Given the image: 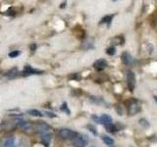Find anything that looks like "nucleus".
<instances>
[{
  "instance_id": "10",
  "label": "nucleus",
  "mask_w": 157,
  "mask_h": 147,
  "mask_svg": "<svg viewBox=\"0 0 157 147\" xmlns=\"http://www.w3.org/2000/svg\"><path fill=\"white\" fill-rule=\"evenodd\" d=\"M17 67H14V68L10 69L9 71H7L5 74H4V76H6V78H9V79H13L15 78L16 75H17Z\"/></svg>"
},
{
  "instance_id": "6",
  "label": "nucleus",
  "mask_w": 157,
  "mask_h": 147,
  "mask_svg": "<svg viewBox=\"0 0 157 147\" xmlns=\"http://www.w3.org/2000/svg\"><path fill=\"white\" fill-rule=\"evenodd\" d=\"M107 65H108V63L105 59H98L94 62L93 67H94V69L98 70V71H102V70H104L106 68Z\"/></svg>"
},
{
  "instance_id": "15",
  "label": "nucleus",
  "mask_w": 157,
  "mask_h": 147,
  "mask_svg": "<svg viewBox=\"0 0 157 147\" xmlns=\"http://www.w3.org/2000/svg\"><path fill=\"white\" fill-rule=\"evenodd\" d=\"M27 113L30 114V115H31V116H34V117H42V116H43V114L41 113L40 111H38V110H37V109L28 110Z\"/></svg>"
},
{
  "instance_id": "20",
  "label": "nucleus",
  "mask_w": 157,
  "mask_h": 147,
  "mask_svg": "<svg viewBox=\"0 0 157 147\" xmlns=\"http://www.w3.org/2000/svg\"><path fill=\"white\" fill-rule=\"evenodd\" d=\"M19 55H20V51H18V50H14L9 53V57H10V58H16V57H18Z\"/></svg>"
},
{
  "instance_id": "26",
  "label": "nucleus",
  "mask_w": 157,
  "mask_h": 147,
  "mask_svg": "<svg viewBox=\"0 0 157 147\" xmlns=\"http://www.w3.org/2000/svg\"><path fill=\"white\" fill-rule=\"evenodd\" d=\"M36 48H37L36 44H31V51H34V50H36Z\"/></svg>"
},
{
  "instance_id": "25",
  "label": "nucleus",
  "mask_w": 157,
  "mask_h": 147,
  "mask_svg": "<svg viewBox=\"0 0 157 147\" xmlns=\"http://www.w3.org/2000/svg\"><path fill=\"white\" fill-rule=\"evenodd\" d=\"M91 118H92V119H93L96 123H99V124H100V122H99V118L95 116V115H92V117H91Z\"/></svg>"
},
{
  "instance_id": "13",
  "label": "nucleus",
  "mask_w": 157,
  "mask_h": 147,
  "mask_svg": "<svg viewBox=\"0 0 157 147\" xmlns=\"http://www.w3.org/2000/svg\"><path fill=\"white\" fill-rule=\"evenodd\" d=\"M50 139H51V135H47V133H44V135H42V137H41V141H42L43 144L45 145V147H48L49 146Z\"/></svg>"
},
{
  "instance_id": "14",
  "label": "nucleus",
  "mask_w": 157,
  "mask_h": 147,
  "mask_svg": "<svg viewBox=\"0 0 157 147\" xmlns=\"http://www.w3.org/2000/svg\"><path fill=\"white\" fill-rule=\"evenodd\" d=\"M4 147H16L14 137H9L6 139V141L4 142Z\"/></svg>"
},
{
  "instance_id": "2",
  "label": "nucleus",
  "mask_w": 157,
  "mask_h": 147,
  "mask_svg": "<svg viewBox=\"0 0 157 147\" xmlns=\"http://www.w3.org/2000/svg\"><path fill=\"white\" fill-rule=\"evenodd\" d=\"M127 85L131 91H134V88L136 86V76L132 71L127 72Z\"/></svg>"
},
{
  "instance_id": "12",
  "label": "nucleus",
  "mask_w": 157,
  "mask_h": 147,
  "mask_svg": "<svg viewBox=\"0 0 157 147\" xmlns=\"http://www.w3.org/2000/svg\"><path fill=\"white\" fill-rule=\"evenodd\" d=\"M111 41L114 45H119V44H123L125 40H124V37L122 36H115L114 38H112Z\"/></svg>"
},
{
  "instance_id": "18",
  "label": "nucleus",
  "mask_w": 157,
  "mask_h": 147,
  "mask_svg": "<svg viewBox=\"0 0 157 147\" xmlns=\"http://www.w3.org/2000/svg\"><path fill=\"white\" fill-rule=\"evenodd\" d=\"M89 100H91L92 103H95V104H100L102 102V99L100 97H96V96H91Z\"/></svg>"
},
{
  "instance_id": "3",
  "label": "nucleus",
  "mask_w": 157,
  "mask_h": 147,
  "mask_svg": "<svg viewBox=\"0 0 157 147\" xmlns=\"http://www.w3.org/2000/svg\"><path fill=\"white\" fill-rule=\"evenodd\" d=\"M88 142V139L85 135H78L75 139H73V144L75 147H85Z\"/></svg>"
},
{
  "instance_id": "4",
  "label": "nucleus",
  "mask_w": 157,
  "mask_h": 147,
  "mask_svg": "<svg viewBox=\"0 0 157 147\" xmlns=\"http://www.w3.org/2000/svg\"><path fill=\"white\" fill-rule=\"evenodd\" d=\"M34 129H36L37 132L43 133V132H48L51 127L47 124H45V123L39 122V123H36V124H34Z\"/></svg>"
},
{
  "instance_id": "28",
  "label": "nucleus",
  "mask_w": 157,
  "mask_h": 147,
  "mask_svg": "<svg viewBox=\"0 0 157 147\" xmlns=\"http://www.w3.org/2000/svg\"><path fill=\"white\" fill-rule=\"evenodd\" d=\"M155 100H156V102H157V96L155 97Z\"/></svg>"
},
{
  "instance_id": "22",
  "label": "nucleus",
  "mask_w": 157,
  "mask_h": 147,
  "mask_svg": "<svg viewBox=\"0 0 157 147\" xmlns=\"http://www.w3.org/2000/svg\"><path fill=\"white\" fill-rule=\"evenodd\" d=\"M139 124H142V127H149V123L147 122L145 119H140V120H139Z\"/></svg>"
},
{
  "instance_id": "1",
  "label": "nucleus",
  "mask_w": 157,
  "mask_h": 147,
  "mask_svg": "<svg viewBox=\"0 0 157 147\" xmlns=\"http://www.w3.org/2000/svg\"><path fill=\"white\" fill-rule=\"evenodd\" d=\"M58 135L63 139H75L78 136V133L69 129H60Z\"/></svg>"
},
{
  "instance_id": "24",
  "label": "nucleus",
  "mask_w": 157,
  "mask_h": 147,
  "mask_svg": "<svg viewBox=\"0 0 157 147\" xmlns=\"http://www.w3.org/2000/svg\"><path fill=\"white\" fill-rule=\"evenodd\" d=\"M45 114H46L48 117H50V118H54V117H56V115H55V114H53V113H51V112H45Z\"/></svg>"
},
{
  "instance_id": "19",
  "label": "nucleus",
  "mask_w": 157,
  "mask_h": 147,
  "mask_svg": "<svg viewBox=\"0 0 157 147\" xmlns=\"http://www.w3.org/2000/svg\"><path fill=\"white\" fill-rule=\"evenodd\" d=\"M106 53L108 54V55H114L115 53H116V48H115L114 46H111V47H109V48L106 49Z\"/></svg>"
},
{
  "instance_id": "9",
  "label": "nucleus",
  "mask_w": 157,
  "mask_h": 147,
  "mask_svg": "<svg viewBox=\"0 0 157 147\" xmlns=\"http://www.w3.org/2000/svg\"><path fill=\"white\" fill-rule=\"evenodd\" d=\"M99 122L100 124H104V126H107V124H112V118L109 116V115L103 114L99 117Z\"/></svg>"
},
{
  "instance_id": "16",
  "label": "nucleus",
  "mask_w": 157,
  "mask_h": 147,
  "mask_svg": "<svg viewBox=\"0 0 157 147\" xmlns=\"http://www.w3.org/2000/svg\"><path fill=\"white\" fill-rule=\"evenodd\" d=\"M112 19H113V15H108V16H105V17L102 18V20L100 21V24H103V23H108V25H110Z\"/></svg>"
},
{
  "instance_id": "8",
  "label": "nucleus",
  "mask_w": 157,
  "mask_h": 147,
  "mask_svg": "<svg viewBox=\"0 0 157 147\" xmlns=\"http://www.w3.org/2000/svg\"><path fill=\"white\" fill-rule=\"evenodd\" d=\"M121 59H122V62H123L125 65H131L133 62V57L131 56V54L128 52H124L123 54H122Z\"/></svg>"
},
{
  "instance_id": "17",
  "label": "nucleus",
  "mask_w": 157,
  "mask_h": 147,
  "mask_svg": "<svg viewBox=\"0 0 157 147\" xmlns=\"http://www.w3.org/2000/svg\"><path fill=\"white\" fill-rule=\"evenodd\" d=\"M105 127H106V130L108 132H116L118 129L116 126H114V124H107V126H105Z\"/></svg>"
},
{
  "instance_id": "11",
  "label": "nucleus",
  "mask_w": 157,
  "mask_h": 147,
  "mask_svg": "<svg viewBox=\"0 0 157 147\" xmlns=\"http://www.w3.org/2000/svg\"><path fill=\"white\" fill-rule=\"evenodd\" d=\"M102 140H103V142L108 146L114 145V139L108 135H102Z\"/></svg>"
},
{
  "instance_id": "21",
  "label": "nucleus",
  "mask_w": 157,
  "mask_h": 147,
  "mask_svg": "<svg viewBox=\"0 0 157 147\" xmlns=\"http://www.w3.org/2000/svg\"><path fill=\"white\" fill-rule=\"evenodd\" d=\"M86 127L89 130V132H91L92 133H93V135H97V130H95V127L93 126H91V124H88Z\"/></svg>"
},
{
  "instance_id": "5",
  "label": "nucleus",
  "mask_w": 157,
  "mask_h": 147,
  "mask_svg": "<svg viewBox=\"0 0 157 147\" xmlns=\"http://www.w3.org/2000/svg\"><path fill=\"white\" fill-rule=\"evenodd\" d=\"M140 111V106L139 104L136 103V101H133L132 103L129 104V106H128V112H129L130 115H134L137 113H139Z\"/></svg>"
},
{
  "instance_id": "27",
  "label": "nucleus",
  "mask_w": 157,
  "mask_h": 147,
  "mask_svg": "<svg viewBox=\"0 0 157 147\" xmlns=\"http://www.w3.org/2000/svg\"><path fill=\"white\" fill-rule=\"evenodd\" d=\"M65 6H66V2H63V3H62V5L60 6V8H64V7H65Z\"/></svg>"
},
{
  "instance_id": "23",
  "label": "nucleus",
  "mask_w": 157,
  "mask_h": 147,
  "mask_svg": "<svg viewBox=\"0 0 157 147\" xmlns=\"http://www.w3.org/2000/svg\"><path fill=\"white\" fill-rule=\"evenodd\" d=\"M61 110L62 111H64V112H66L67 114H70V111H69V109H68V106H67V103H63V105L61 106Z\"/></svg>"
},
{
  "instance_id": "7",
  "label": "nucleus",
  "mask_w": 157,
  "mask_h": 147,
  "mask_svg": "<svg viewBox=\"0 0 157 147\" xmlns=\"http://www.w3.org/2000/svg\"><path fill=\"white\" fill-rule=\"evenodd\" d=\"M43 71H39V70H36L34 68H31V66H26L23 74H25L26 76H30V75H37V74H42Z\"/></svg>"
}]
</instances>
